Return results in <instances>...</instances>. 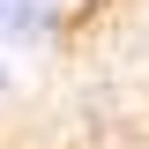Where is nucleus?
<instances>
[{"label":"nucleus","mask_w":149,"mask_h":149,"mask_svg":"<svg viewBox=\"0 0 149 149\" xmlns=\"http://www.w3.org/2000/svg\"><path fill=\"white\" fill-rule=\"evenodd\" d=\"M15 104V67H0V112Z\"/></svg>","instance_id":"f03ea898"},{"label":"nucleus","mask_w":149,"mask_h":149,"mask_svg":"<svg viewBox=\"0 0 149 149\" xmlns=\"http://www.w3.org/2000/svg\"><path fill=\"white\" fill-rule=\"evenodd\" d=\"M67 37V0H0V45L37 52Z\"/></svg>","instance_id":"f257e3e1"}]
</instances>
